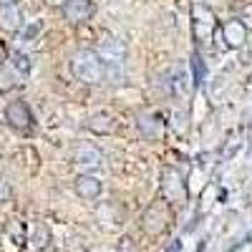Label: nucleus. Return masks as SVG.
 <instances>
[{"label": "nucleus", "instance_id": "nucleus-10", "mask_svg": "<svg viewBox=\"0 0 252 252\" xmlns=\"http://www.w3.org/2000/svg\"><path fill=\"white\" fill-rule=\"evenodd\" d=\"M73 189L81 199H96L101 194V182L94 177V174H78L76 182H73Z\"/></svg>", "mask_w": 252, "mask_h": 252}, {"label": "nucleus", "instance_id": "nucleus-18", "mask_svg": "<svg viewBox=\"0 0 252 252\" xmlns=\"http://www.w3.org/2000/svg\"><path fill=\"white\" fill-rule=\"evenodd\" d=\"M10 197H13V189H10V184H8L5 179H0V204L8 202Z\"/></svg>", "mask_w": 252, "mask_h": 252}, {"label": "nucleus", "instance_id": "nucleus-8", "mask_svg": "<svg viewBox=\"0 0 252 252\" xmlns=\"http://www.w3.org/2000/svg\"><path fill=\"white\" fill-rule=\"evenodd\" d=\"M136 126H139V134L146 139V141H154L164 134V119L157 114V111H144L139 114L136 119Z\"/></svg>", "mask_w": 252, "mask_h": 252}, {"label": "nucleus", "instance_id": "nucleus-21", "mask_svg": "<svg viewBox=\"0 0 252 252\" xmlns=\"http://www.w3.org/2000/svg\"><path fill=\"white\" fill-rule=\"evenodd\" d=\"M121 252H139V250L134 247L131 240H124V242H121Z\"/></svg>", "mask_w": 252, "mask_h": 252}, {"label": "nucleus", "instance_id": "nucleus-15", "mask_svg": "<svg viewBox=\"0 0 252 252\" xmlns=\"http://www.w3.org/2000/svg\"><path fill=\"white\" fill-rule=\"evenodd\" d=\"M31 250L33 252H38V250H46L48 245H51V229H48V224H43V222H38L35 227H33V235H31Z\"/></svg>", "mask_w": 252, "mask_h": 252}, {"label": "nucleus", "instance_id": "nucleus-23", "mask_svg": "<svg viewBox=\"0 0 252 252\" xmlns=\"http://www.w3.org/2000/svg\"><path fill=\"white\" fill-rule=\"evenodd\" d=\"M169 252H179V242H174V245H172V250H169Z\"/></svg>", "mask_w": 252, "mask_h": 252}, {"label": "nucleus", "instance_id": "nucleus-14", "mask_svg": "<svg viewBox=\"0 0 252 252\" xmlns=\"http://www.w3.org/2000/svg\"><path fill=\"white\" fill-rule=\"evenodd\" d=\"M8 66L13 68V73L20 78V81H26L28 73H31V58L26 53H20V51H13L8 56Z\"/></svg>", "mask_w": 252, "mask_h": 252}, {"label": "nucleus", "instance_id": "nucleus-9", "mask_svg": "<svg viewBox=\"0 0 252 252\" xmlns=\"http://www.w3.org/2000/svg\"><path fill=\"white\" fill-rule=\"evenodd\" d=\"M222 40H224L227 48H240L247 40V26L242 23L240 18L227 20V23L222 26Z\"/></svg>", "mask_w": 252, "mask_h": 252}, {"label": "nucleus", "instance_id": "nucleus-6", "mask_svg": "<svg viewBox=\"0 0 252 252\" xmlns=\"http://www.w3.org/2000/svg\"><path fill=\"white\" fill-rule=\"evenodd\" d=\"M5 119H8V124L13 126V129H18V131H31L33 129V114H31V106H28L26 101L8 103Z\"/></svg>", "mask_w": 252, "mask_h": 252}, {"label": "nucleus", "instance_id": "nucleus-13", "mask_svg": "<svg viewBox=\"0 0 252 252\" xmlns=\"http://www.w3.org/2000/svg\"><path fill=\"white\" fill-rule=\"evenodd\" d=\"M86 126H89V131H94V134H98V136H106V134H111V131L116 129V121H114L111 114L101 111V114H94V116L86 121Z\"/></svg>", "mask_w": 252, "mask_h": 252}, {"label": "nucleus", "instance_id": "nucleus-4", "mask_svg": "<svg viewBox=\"0 0 252 252\" xmlns=\"http://www.w3.org/2000/svg\"><path fill=\"white\" fill-rule=\"evenodd\" d=\"M192 31H194V38H197V43H204V40L212 35V31H215V13L209 10V8H204L202 3H197L194 8H192Z\"/></svg>", "mask_w": 252, "mask_h": 252}, {"label": "nucleus", "instance_id": "nucleus-3", "mask_svg": "<svg viewBox=\"0 0 252 252\" xmlns=\"http://www.w3.org/2000/svg\"><path fill=\"white\" fill-rule=\"evenodd\" d=\"M161 192L166 197V204H184L189 192H187V182L184 177L174 169V166H166L164 174H161Z\"/></svg>", "mask_w": 252, "mask_h": 252}, {"label": "nucleus", "instance_id": "nucleus-24", "mask_svg": "<svg viewBox=\"0 0 252 252\" xmlns=\"http://www.w3.org/2000/svg\"><path fill=\"white\" fill-rule=\"evenodd\" d=\"M0 68H3V51H0Z\"/></svg>", "mask_w": 252, "mask_h": 252}, {"label": "nucleus", "instance_id": "nucleus-11", "mask_svg": "<svg viewBox=\"0 0 252 252\" xmlns=\"http://www.w3.org/2000/svg\"><path fill=\"white\" fill-rule=\"evenodd\" d=\"M166 89H169V94H174V96L187 94V68H184V63H174V66L169 68V73H166Z\"/></svg>", "mask_w": 252, "mask_h": 252}, {"label": "nucleus", "instance_id": "nucleus-2", "mask_svg": "<svg viewBox=\"0 0 252 252\" xmlns=\"http://www.w3.org/2000/svg\"><path fill=\"white\" fill-rule=\"evenodd\" d=\"M172 222V212H169V204L166 202H152L146 207V212L141 217V229L146 235H159L164 232Z\"/></svg>", "mask_w": 252, "mask_h": 252}, {"label": "nucleus", "instance_id": "nucleus-1", "mask_svg": "<svg viewBox=\"0 0 252 252\" xmlns=\"http://www.w3.org/2000/svg\"><path fill=\"white\" fill-rule=\"evenodd\" d=\"M71 73L81 81L89 83V86H96V83L106 81V63L98 56V51L91 48H81L71 56Z\"/></svg>", "mask_w": 252, "mask_h": 252}, {"label": "nucleus", "instance_id": "nucleus-22", "mask_svg": "<svg viewBox=\"0 0 252 252\" xmlns=\"http://www.w3.org/2000/svg\"><path fill=\"white\" fill-rule=\"evenodd\" d=\"M0 5H15V0H0Z\"/></svg>", "mask_w": 252, "mask_h": 252}, {"label": "nucleus", "instance_id": "nucleus-16", "mask_svg": "<svg viewBox=\"0 0 252 252\" xmlns=\"http://www.w3.org/2000/svg\"><path fill=\"white\" fill-rule=\"evenodd\" d=\"M18 83H23V81H20V78L13 73V68L5 63V66L0 68V91H10V89L18 86Z\"/></svg>", "mask_w": 252, "mask_h": 252}, {"label": "nucleus", "instance_id": "nucleus-20", "mask_svg": "<svg viewBox=\"0 0 252 252\" xmlns=\"http://www.w3.org/2000/svg\"><path fill=\"white\" fill-rule=\"evenodd\" d=\"M240 20H242V23L247 26V31L252 28V5H247V8H245V15H242Z\"/></svg>", "mask_w": 252, "mask_h": 252}, {"label": "nucleus", "instance_id": "nucleus-19", "mask_svg": "<svg viewBox=\"0 0 252 252\" xmlns=\"http://www.w3.org/2000/svg\"><path fill=\"white\" fill-rule=\"evenodd\" d=\"M192 66H194V76H197V83L204 78V68H202V58H199V53H194L192 56Z\"/></svg>", "mask_w": 252, "mask_h": 252}, {"label": "nucleus", "instance_id": "nucleus-5", "mask_svg": "<svg viewBox=\"0 0 252 252\" xmlns=\"http://www.w3.org/2000/svg\"><path fill=\"white\" fill-rule=\"evenodd\" d=\"M73 164L78 166V169H86L83 174H89V172L98 169V166L103 164V152L94 144H81L73 152Z\"/></svg>", "mask_w": 252, "mask_h": 252}, {"label": "nucleus", "instance_id": "nucleus-17", "mask_svg": "<svg viewBox=\"0 0 252 252\" xmlns=\"http://www.w3.org/2000/svg\"><path fill=\"white\" fill-rule=\"evenodd\" d=\"M40 28H43L40 23H31L26 31H20V38H18V40H20V43H31V40H33V38L40 33Z\"/></svg>", "mask_w": 252, "mask_h": 252}, {"label": "nucleus", "instance_id": "nucleus-7", "mask_svg": "<svg viewBox=\"0 0 252 252\" xmlns=\"http://www.w3.org/2000/svg\"><path fill=\"white\" fill-rule=\"evenodd\" d=\"M94 0H63V15L68 23H86L94 15Z\"/></svg>", "mask_w": 252, "mask_h": 252}, {"label": "nucleus", "instance_id": "nucleus-12", "mask_svg": "<svg viewBox=\"0 0 252 252\" xmlns=\"http://www.w3.org/2000/svg\"><path fill=\"white\" fill-rule=\"evenodd\" d=\"M23 26V15H20L18 5H0V31L15 33Z\"/></svg>", "mask_w": 252, "mask_h": 252}]
</instances>
